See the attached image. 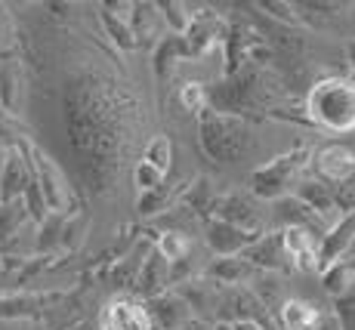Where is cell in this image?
Instances as JSON below:
<instances>
[{
	"instance_id": "1",
	"label": "cell",
	"mask_w": 355,
	"mask_h": 330,
	"mask_svg": "<svg viewBox=\"0 0 355 330\" xmlns=\"http://www.w3.org/2000/svg\"><path fill=\"white\" fill-rule=\"evenodd\" d=\"M306 121L327 133H352L355 130V80L324 78L312 84L306 96Z\"/></svg>"
},
{
	"instance_id": "2",
	"label": "cell",
	"mask_w": 355,
	"mask_h": 330,
	"mask_svg": "<svg viewBox=\"0 0 355 330\" xmlns=\"http://www.w3.org/2000/svg\"><path fill=\"white\" fill-rule=\"evenodd\" d=\"M312 157V148L300 146L293 151H284V155H278L275 161L263 164V167L254 170V176H250V189H254L257 198H266V201H282V198H288V191L293 189L300 176V170L309 164Z\"/></svg>"
},
{
	"instance_id": "3",
	"label": "cell",
	"mask_w": 355,
	"mask_h": 330,
	"mask_svg": "<svg viewBox=\"0 0 355 330\" xmlns=\"http://www.w3.org/2000/svg\"><path fill=\"white\" fill-rule=\"evenodd\" d=\"M312 167H315L318 180L337 189L355 176V151L340 146V142H331V146H322L312 155Z\"/></svg>"
},
{
	"instance_id": "4",
	"label": "cell",
	"mask_w": 355,
	"mask_h": 330,
	"mask_svg": "<svg viewBox=\"0 0 355 330\" xmlns=\"http://www.w3.org/2000/svg\"><path fill=\"white\" fill-rule=\"evenodd\" d=\"M352 247H355V213H343V216H337V223H331V229L318 238V272H324L327 266L346 259Z\"/></svg>"
},
{
	"instance_id": "5",
	"label": "cell",
	"mask_w": 355,
	"mask_h": 330,
	"mask_svg": "<svg viewBox=\"0 0 355 330\" xmlns=\"http://www.w3.org/2000/svg\"><path fill=\"white\" fill-rule=\"evenodd\" d=\"M31 157H34V176H37V185H40V195H44V201H46V210L65 213L71 195H68V182H65L62 170H59L44 151H31Z\"/></svg>"
},
{
	"instance_id": "6",
	"label": "cell",
	"mask_w": 355,
	"mask_h": 330,
	"mask_svg": "<svg viewBox=\"0 0 355 330\" xmlns=\"http://www.w3.org/2000/svg\"><path fill=\"white\" fill-rule=\"evenodd\" d=\"M244 259H248L254 269H269V272H278V269H293L288 253H284V238L282 232H275V235H259L254 244L248 247V250L241 253Z\"/></svg>"
},
{
	"instance_id": "7",
	"label": "cell",
	"mask_w": 355,
	"mask_h": 330,
	"mask_svg": "<svg viewBox=\"0 0 355 330\" xmlns=\"http://www.w3.org/2000/svg\"><path fill=\"white\" fill-rule=\"evenodd\" d=\"M284 253H288L291 266L300 272H318V241L315 232L309 229H282Z\"/></svg>"
},
{
	"instance_id": "8",
	"label": "cell",
	"mask_w": 355,
	"mask_h": 330,
	"mask_svg": "<svg viewBox=\"0 0 355 330\" xmlns=\"http://www.w3.org/2000/svg\"><path fill=\"white\" fill-rule=\"evenodd\" d=\"M257 238L259 235H254V232H244L232 223H223V219H214V223L207 225V244L214 247V253H220V257H241Z\"/></svg>"
},
{
	"instance_id": "9",
	"label": "cell",
	"mask_w": 355,
	"mask_h": 330,
	"mask_svg": "<svg viewBox=\"0 0 355 330\" xmlns=\"http://www.w3.org/2000/svg\"><path fill=\"white\" fill-rule=\"evenodd\" d=\"M102 330H152V315L133 299H118L102 312Z\"/></svg>"
},
{
	"instance_id": "10",
	"label": "cell",
	"mask_w": 355,
	"mask_h": 330,
	"mask_svg": "<svg viewBox=\"0 0 355 330\" xmlns=\"http://www.w3.org/2000/svg\"><path fill=\"white\" fill-rule=\"evenodd\" d=\"M275 219L284 225V229H309V232L322 229V235L327 232L322 216H318L312 207H306L297 195H288V198H282V201H275Z\"/></svg>"
},
{
	"instance_id": "11",
	"label": "cell",
	"mask_w": 355,
	"mask_h": 330,
	"mask_svg": "<svg viewBox=\"0 0 355 330\" xmlns=\"http://www.w3.org/2000/svg\"><path fill=\"white\" fill-rule=\"evenodd\" d=\"M28 170H25V161L19 151H10L6 155V167H3V180H0V204H16L19 198H25V189H28Z\"/></svg>"
},
{
	"instance_id": "12",
	"label": "cell",
	"mask_w": 355,
	"mask_h": 330,
	"mask_svg": "<svg viewBox=\"0 0 355 330\" xmlns=\"http://www.w3.org/2000/svg\"><path fill=\"white\" fill-rule=\"evenodd\" d=\"M278 321L284 330H315L322 324V312L306 299H284L278 306Z\"/></svg>"
},
{
	"instance_id": "13",
	"label": "cell",
	"mask_w": 355,
	"mask_h": 330,
	"mask_svg": "<svg viewBox=\"0 0 355 330\" xmlns=\"http://www.w3.org/2000/svg\"><path fill=\"white\" fill-rule=\"evenodd\" d=\"M216 210H220V219H223V223H232V225H238V229L259 235V213L254 210V204L244 201L241 195L223 198V201L216 204Z\"/></svg>"
},
{
	"instance_id": "14",
	"label": "cell",
	"mask_w": 355,
	"mask_h": 330,
	"mask_svg": "<svg viewBox=\"0 0 355 330\" xmlns=\"http://www.w3.org/2000/svg\"><path fill=\"white\" fill-rule=\"evenodd\" d=\"M297 198L306 204V207H312L318 213V216H327V213L337 210V189L334 185H327L322 180H306L297 185Z\"/></svg>"
},
{
	"instance_id": "15",
	"label": "cell",
	"mask_w": 355,
	"mask_h": 330,
	"mask_svg": "<svg viewBox=\"0 0 355 330\" xmlns=\"http://www.w3.org/2000/svg\"><path fill=\"white\" fill-rule=\"evenodd\" d=\"M136 281H139L136 287L142 290V297H155L161 287L170 284V263L161 257L158 250H152V257L142 259V272H139Z\"/></svg>"
},
{
	"instance_id": "16",
	"label": "cell",
	"mask_w": 355,
	"mask_h": 330,
	"mask_svg": "<svg viewBox=\"0 0 355 330\" xmlns=\"http://www.w3.org/2000/svg\"><path fill=\"white\" fill-rule=\"evenodd\" d=\"M322 287L331 297H346V293L355 287V266L349 263V259H340V263L327 266V269L322 272Z\"/></svg>"
},
{
	"instance_id": "17",
	"label": "cell",
	"mask_w": 355,
	"mask_h": 330,
	"mask_svg": "<svg viewBox=\"0 0 355 330\" xmlns=\"http://www.w3.org/2000/svg\"><path fill=\"white\" fill-rule=\"evenodd\" d=\"M148 315H152V321H158L161 327L173 330L189 315V309L180 297H155L152 306H148Z\"/></svg>"
},
{
	"instance_id": "18",
	"label": "cell",
	"mask_w": 355,
	"mask_h": 330,
	"mask_svg": "<svg viewBox=\"0 0 355 330\" xmlns=\"http://www.w3.org/2000/svg\"><path fill=\"white\" fill-rule=\"evenodd\" d=\"M250 272H254V266L244 257H220L210 266V275L216 278V284H241Z\"/></svg>"
},
{
	"instance_id": "19",
	"label": "cell",
	"mask_w": 355,
	"mask_h": 330,
	"mask_svg": "<svg viewBox=\"0 0 355 330\" xmlns=\"http://www.w3.org/2000/svg\"><path fill=\"white\" fill-rule=\"evenodd\" d=\"M0 105L12 114L22 105V74L12 65H0Z\"/></svg>"
},
{
	"instance_id": "20",
	"label": "cell",
	"mask_w": 355,
	"mask_h": 330,
	"mask_svg": "<svg viewBox=\"0 0 355 330\" xmlns=\"http://www.w3.org/2000/svg\"><path fill=\"white\" fill-rule=\"evenodd\" d=\"M102 25H105L108 37L114 40V44L121 46V50H136L139 46V40H136L133 34V25H130V19H118L114 12H108V6H102Z\"/></svg>"
},
{
	"instance_id": "21",
	"label": "cell",
	"mask_w": 355,
	"mask_h": 330,
	"mask_svg": "<svg viewBox=\"0 0 355 330\" xmlns=\"http://www.w3.org/2000/svg\"><path fill=\"white\" fill-rule=\"evenodd\" d=\"M158 253L167 263H182V259H189V253H192V241L186 235H180V232H164L158 238Z\"/></svg>"
},
{
	"instance_id": "22",
	"label": "cell",
	"mask_w": 355,
	"mask_h": 330,
	"mask_svg": "<svg viewBox=\"0 0 355 330\" xmlns=\"http://www.w3.org/2000/svg\"><path fill=\"white\" fill-rule=\"evenodd\" d=\"M142 161H148L152 167H158L161 173H167V170L173 167V142H170V136H155L146 146Z\"/></svg>"
},
{
	"instance_id": "23",
	"label": "cell",
	"mask_w": 355,
	"mask_h": 330,
	"mask_svg": "<svg viewBox=\"0 0 355 330\" xmlns=\"http://www.w3.org/2000/svg\"><path fill=\"white\" fill-rule=\"evenodd\" d=\"M155 10H158L155 3H133L136 16L130 19V25H133V34H136V40H139V44L155 34V22H158V16H161V12H155Z\"/></svg>"
},
{
	"instance_id": "24",
	"label": "cell",
	"mask_w": 355,
	"mask_h": 330,
	"mask_svg": "<svg viewBox=\"0 0 355 330\" xmlns=\"http://www.w3.org/2000/svg\"><path fill=\"white\" fill-rule=\"evenodd\" d=\"M164 176L167 173H161L158 167H152L148 161H139L136 164V170H133V182H136V189L146 195V191H158L161 185H164Z\"/></svg>"
},
{
	"instance_id": "25",
	"label": "cell",
	"mask_w": 355,
	"mask_h": 330,
	"mask_svg": "<svg viewBox=\"0 0 355 330\" xmlns=\"http://www.w3.org/2000/svg\"><path fill=\"white\" fill-rule=\"evenodd\" d=\"M161 16L170 22V28H173L176 34H186L189 28H192V12H182L186 10V3H176V0H170V3H158Z\"/></svg>"
},
{
	"instance_id": "26",
	"label": "cell",
	"mask_w": 355,
	"mask_h": 330,
	"mask_svg": "<svg viewBox=\"0 0 355 330\" xmlns=\"http://www.w3.org/2000/svg\"><path fill=\"white\" fill-rule=\"evenodd\" d=\"M180 99H182V105H186L189 112L201 114L204 105H207V90H204V84H198V80H189V84L180 90Z\"/></svg>"
},
{
	"instance_id": "27",
	"label": "cell",
	"mask_w": 355,
	"mask_h": 330,
	"mask_svg": "<svg viewBox=\"0 0 355 330\" xmlns=\"http://www.w3.org/2000/svg\"><path fill=\"white\" fill-rule=\"evenodd\" d=\"M337 318H340V330H355V287L346 297L337 299Z\"/></svg>"
},
{
	"instance_id": "28",
	"label": "cell",
	"mask_w": 355,
	"mask_h": 330,
	"mask_svg": "<svg viewBox=\"0 0 355 330\" xmlns=\"http://www.w3.org/2000/svg\"><path fill=\"white\" fill-rule=\"evenodd\" d=\"M19 210H22L19 204H3V207H0V238L12 235V229H16V219L22 216Z\"/></svg>"
},
{
	"instance_id": "29",
	"label": "cell",
	"mask_w": 355,
	"mask_h": 330,
	"mask_svg": "<svg viewBox=\"0 0 355 330\" xmlns=\"http://www.w3.org/2000/svg\"><path fill=\"white\" fill-rule=\"evenodd\" d=\"M346 65H349L352 80H355V40H349V46H346Z\"/></svg>"
},
{
	"instance_id": "30",
	"label": "cell",
	"mask_w": 355,
	"mask_h": 330,
	"mask_svg": "<svg viewBox=\"0 0 355 330\" xmlns=\"http://www.w3.org/2000/svg\"><path fill=\"white\" fill-rule=\"evenodd\" d=\"M235 330H266V327L254 324V321H235Z\"/></svg>"
},
{
	"instance_id": "31",
	"label": "cell",
	"mask_w": 355,
	"mask_h": 330,
	"mask_svg": "<svg viewBox=\"0 0 355 330\" xmlns=\"http://www.w3.org/2000/svg\"><path fill=\"white\" fill-rule=\"evenodd\" d=\"M216 330H235V324H229V321H220V324H216Z\"/></svg>"
},
{
	"instance_id": "32",
	"label": "cell",
	"mask_w": 355,
	"mask_h": 330,
	"mask_svg": "<svg viewBox=\"0 0 355 330\" xmlns=\"http://www.w3.org/2000/svg\"><path fill=\"white\" fill-rule=\"evenodd\" d=\"M3 167H6V155L0 151V180H3Z\"/></svg>"
},
{
	"instance_id": "33",
	"label": "cell",
	"mask_w": 355,
	"mask_h": 330,
	"mask_svg": "<svg viewBox=\"0 0 355 330\" xmlns=\"http://www.w3.org/2000/svg\"><path fill=\"white\" fill-rule=\"evenodd\" d=\"M78 330H87V324H80V327H78Z\"/></svg>"
}]
</instances>
